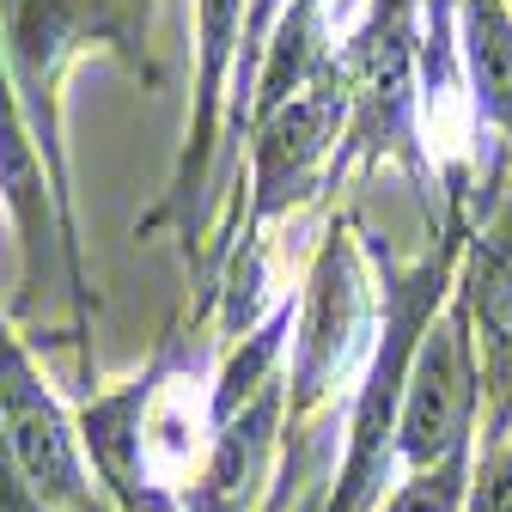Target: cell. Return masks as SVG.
Returning <instances> with one entry per match:
<instances>
[{"instance_id":"4","label":"cell","mask_w":512,"mask_h":512,"mask_svg":"<svg viewBox=\"0 0 512 512\" xmlns=\"http://www.w3.org/2000/svg\"><path fill=\"white\" fill-rule=\"evenodd\" d=\"M250 0H196V92H189V128L171 165V189L159 214L177 220L183 250L196 256V238L220 196V153L232 141V80H238V49H244Z\"/></svg>"},{"instance_id":"10","label":"cell","mask_w":512,"mask_h":512,"mask_svg":"<svg viewBox=\"0 0 512 512\" xmlns=\"http://www.w3.org/2000/svg\"><path fill=\"white\" fill-rule=\"evenodd\" d=\"M458 31H464L470 98L482 122H494L512 141V13H506V0H458Z\"/></svg>"},{"instance_id":"5","label":"cell","mask_w":512,"mask_h":512,"mask_svg":"<svg viewBox=\"0 0 512 512\" xmlns=\"http://www.w3.org/2000/svg\"><path fill=\"white\" fill-rule=\"evenodd\" d=\"M372 342V287L360 269V244L348 226H330L311 256L305 299L293 317V360H287V421H305L317 403L354 372Z\"/></svg>"},{"instance_id":"3","label":"cell","mask_w":512,"mask_h":512,"mask_svg":"<svg viewBox=\"0 0 512 512\" xmlns=\"http://www.w3.org/2000/svg\"><path fill=\"white\" fill-rule=\"evenodd\" d=\"M0 445H7V464L19 470V482L43 506H55V512H104L110 506L86 464L80 421L49 391L43 366L13 336L7 317H0Z\"/></svg>"},{"instance_id":"1","label":"cell","mask_w":512,"mask_h":512,"mask_svg":"<svg viewBox=\"0 0 512 512\" xmlns=\"http://www.w3.org/2000/svg\"><path fill=\"white\" fill-rule=\"evenodd\" d=\"M153 7L159 0H0V49L19 92V110L37 135V153L49 165L61 220L80 238L74 214V171L61 141V80L86 49H110L141 86H159L165 68L153 55Z\"/></svg>"},{"instance_id":"12","label":"cell","mask_w":512,"mask_h":512,"mask_svg":"<svg viewBox=\"0 0 512 512\" xmlns=\"http://www.w3.org/2000/svg\"><path fill=\"white\" fill-rule=\"evenodd\" d=\"M464 512H512V439L488 445L482 470H470V500Z\"/></svg>"},{"instance_id":"14","label":"cell","mask_w":512,"mask_h":512,"mask_svg":"<svg viewBox=\"0 0 512 512\" xmlns=\"http://www.w3.org/2000/svg\"><path fill=\"white\" fill-rule=\"evenodd\" d=\"M0 452H7V445H0Z\"/></svg>"},{"instance_id":"13","label":"cell","mask_w":512,"mask_h":512,"mask_svg":"<svg viewBox=\"0 0 512 512\" xmlns=\"http://www.w3.org/2000/svg\"><path fill=\"white\" fill-rule=\"evenodd\" d=\"M0 512H55V506H43L25 482H19V470L7 464V452H0ZM110 512V506H104Z\"/></svg>"},{"instance_id":"7","label":"cell","mask_w":512,"mask_h":512,"mask_svg":"<svg viewBox=\"0 0 512 512\" xmlns=\"http://www.w3.org/2000/svg\"><path fill=\"white\" fill-rule=\"evenodd\" d=\"M348 104H354V92L330 61L305 92H293L287 104L250 122V226H263L311 196L317 171H324V159L342 135Z\"/></svg>"},{"instance_id":"11","label":"cell","mask_w":512,"mask_h":512,"mask_svg":"<svg viewBox=\"0 0 512 512\" xmlns=\"http://www.w3.org/2000/svg\"><path fill=\"white\" fill-rule=\"evenodd\" d=\"M464 500H470V452L445 458L433 470H415L409 482H397V494L378 512H464Z\"/></svg>"},{"instance_id":"8","label":"cell","mask_w":512,"mask_h":512,"mask_svg":"<svg viewBox=\"0 0 512 512\" xmlns=\"http://www.w3.org/2000/svg\"><path fill=\"white\" fill-rule=\"evenodd\" d=\"M281 421H287V378H275L256 403H244L232 421H220L208 433L202 464L177 488L183 512H250L256 494H263V482H269Z\"/></svg>"},{"instance_id":"2","label":"cell","mask_w":512,"mask_h":512,"mask_svg":"<svg viewBox=\"0 0 512 512\" xmlns=\"http://www.w3.org/2000/svg\"><path fill=\"white\" fill-rule=\"evenodd\" d=\"M452 256H458V244L445 238L421 269H409V275L384 269V324H378L366 384H360L354 415H348V458H342V476H336L324 512H366V500L378 494L384 464H391L397 409H403V384H409L415 348H421V336L433 324L445 287H452Z\"/></svg>"},{"instance_id":"9","label":"cell","mask_w":512,"mask_h":512,"mask_svg":"<svg viewBox=\"0 0 512 512\" xmlns=\"http://www.w3.org/2000/svg\"><path fill=\"white\" fill-rule=\"evenodd\" d=\"M464 305L482 324L488 342V391H494V427L512 421V220L488 238H476L470 275H464Z\"/></svg>"},{"instance_id":"6","label":"cell","mask_w":512,"mask_h":512,"mask_svg":"<svg viewBox=\"0 0 512 512\" xmlns=\"http://www.w3.org/2000/svg\"><path fill=\"white\" fill-rule=\"evenodd\" d=\"M476 397H482V372L470 354V305H458V311L433 317L415 348L403 409H397L391 464H409V476H415V470H433L445 458L470 452Z\"/></svg>"}]
</instances>
